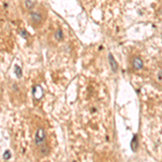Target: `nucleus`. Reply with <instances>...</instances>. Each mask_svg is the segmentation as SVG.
Listing matches in <instances>:
<instances>
[{"label": "nucleus", "mask_w": 162, "mask_h": 162, "mask_svg": "<svg viewBox=\"0 0 162 162\" xmlns=\"http://www.w3.org/2000/svg\"><path fill=\"white\" fill-rule=\"evenodd\" d=\"M45 138H47V133H45V129L38 128L36 131V135H35V144L39 147L45 143Z\"/></svg>", "instance_id": "nucleus-1"}, {"label": "nucleus", "mask_w": 162, "mask_h": 162, "mask_svg": "<svg viewBox=\"0 0 162 162\" xmlns=\"http://www.w3.org/2000/svg\"><path fill=\"white\" fill-rule=\"evenodd\" d=\"M30 20H32V23L34 26L40 24L41 21H42V16L39 12H32V15H30Z\"/></svg>", "instance_id": "nucleus-2"}, {"label": "nucleus", "mask_w": 162, "mask_h": 162, "mask_svg": "<svg viewBox=\"0 0 162 162\" xmlns=\"http://www.w3.org/2000/svg\"><path fill=\"white\" fill-rule=\"evenodd\" d=\"M108 62H109V66H110V68H111V70H113V73H116L118 71V63L116 62V60L113 58L111 53L108 54Z\"/></svg>", "instance_id": "nucleus-3"}, {"label": "nucleus", "mask_w": 162, "mask_h": 162, "mask_svg": "<svg viewBox=\"0 0 162 162\" xmlns=\"http://www.w3.org/2000/svg\"><path fill=\"white\" fill-rule=\"evenodd\" d=\"M132 65H133V68L136 70H139L144 67V62L141 57H134L133 61H132Z\"/></svg>", "instance_id": "nucleus-4"}, {"label": "nucleus", "mask_w": 162, "mask_h": 162, "mask_svg": "<svg viewBox=\"0 0 162 162\" xmlns=\"http://www.w3.org/2000/svg\"><path fill=\"white\" fill-rule=\"evenodd\" d=\"M39 151H40L41 156H47L49 154V147L47 144H42L41 146H39Z\"/></svg>", "instance_id": "nucleus-5"}, {"label": "nucleus", "mask_w": 162, "mask_h": 162, "mask_svg": "<svg viewBox=\"0 0 162 162\" xmlns=\"http://www.w3.org/2000/svg\"><path fill=\"white\" fill-rule=\"evenodd\" d=\"M54 38H55L57 41L63 40V38H64L63 30H62V29H57V30H55V32H54Z\"/></svg>", "instance_id": "nucleus-6"}, {"label": "nucleus", "mask_w": 162, "mask_h": 162, "mask_svg": "<svg viewBox=\"0 0 162 162\" xmlns=\"http://www.w3.org/2000/svg\"><path fill=\"white\" fill-rule=\"evenodd\" d=\"M137 145H138L137 135H134L133 139H132V143H131V147H132V149H133V150H136V149H137Z\"/></svg>", "instance_id": "nucleus-7"}, {"label": "nucleus", "mask_w": 162, "mask_h": 162, "mask_svg": "<svg viewBox=\"0 0 162 162\" xmlns=\"http://www.w3.org/2000/svg\"><path fill=\"white\" fill-rule=\"evenodd\" d=\"M14 73H15V75L17 76V78H22L23 73H22V69H21V67L19 65H15V66H14Z\"/></svg>", "instance_id": "nucleus-8"}, {"label": "nucleus", "mask_w": 162, "mask_h": 162, "mask_svg": "<svg viewBox=\"0 0 162 162\" xmlns=\"http://www.w3.org/2000/svg\"><path fill=\"white\" fill-rule=\"evenodd\" d=\"M25 7H26V9H32V7H34L32 1H30V0H26V1H25Z\"/></svg>", "instance_id": "nucleus-9"}, {"label": "nucleus", "mask_w": 162, "mask_h": 162, "mask_svg": "<svg viewBox=\"0 0 162 162\" xmlns=\"http://www.w3.org/2000/svg\"><path fill=\"white\" fill-rule=\"evenodd\" d=\"M10 158H11V152H10L9 150H7V151L3 154V159L4 160H9Z\"/></svg>", "instance_id": "nucleus-10"}, {"label": "nucleus", "mask_w": 162, "mask_h": 162, "mask_svg": "<svg viewBox=\"0 0 162 162\" xmlns=\"http://www.w3.org/2000/svg\"><path fill=\"white\" fill-rule=\"evenodd\" d=\"M158 79L159 80H162V70H160L158 73Z\"/></svg>", "instance_id": "nucleus-11"}]
</instances>
